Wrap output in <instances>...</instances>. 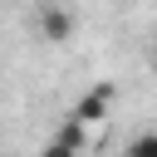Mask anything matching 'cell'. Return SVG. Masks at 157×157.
Returning a JSON list of instances; mask_svg holds the SVG:
<instances>
[{
    "instance_id": "cell-1",
    "label": "cell",
    "mask_w": 157,
    "mask_h": 157,
    "mask_svg": "<svg viewBox=\"0 0 157 157\" xmlns=\"http://www.w3.org/2000/svg\"><path fill=\"white\" fill-rule=\"evenodd\" d=\"M113 98H118V88H113V83H98V88H88V93H83V98H78L69 113H74V118H83L88 128H98V123H108Z\"/></svg>"
},
{
    "instance_id": "cell-2",
    "label": "cell",
    "mask_w": 157,
    "mask_h": 157,
    "mask_svg": "<svg viewBox=\"0 0 157 157\" xmlns=\"http://www.w3.org/2000/svg\"><path fill=\"white\" fill-rule=\"evenodd\" d=\"M69 34H74V15H69L59 0H44V5H39V39H44V44H64Z\"/></svg>"
},
{
    "instance_id": "cell-3",
    "label": "cell",
    "mask_w": 157,
    "mask_h": 157,
    "mask_svg": "<svg viewBox=\"0 0 157 157\" xmlns=\"http://www.w3.org/2000/svg\"><path fill=\"white\" fill-rule=\"evenodd\" d=\"M54 137H59V142H69V147H78V152H83V147H88V123H83V118H74V113H69V118H64V123H59V132H54Z\"/></svg>"
},
{
    "instance_id": "cell-4",
    "label": "cell",
    "mask_w": 157,
    "mask_h": 157,
    "mask_svg": "<svg viewBox=\"0 0 157 157\" xmlns=\"http://www.w3.org/2000/svg\"><path fill=\"white\" fill-rule=\"evenodd\" d=\"M123 157H157V128H147V132H137L128 147H123Z\"/></svg>"
},
{
    "instance_id": "cell-5",
    "label": "cell",
    "mask_w": 157,
    "mask_h": 157,
    "mask_svg": "<svg viewBox=\"0 0 157 157\" xmlns=\"http://www.w3.org/2000/svg\"><path fill=\"white\" fill-rule=\"evenodd\" d=\"M39 157H78V147H69V142H59V137H49V142L39 147Z\"/></svg>"
},
{
    "instance_id": "cell-6",
    "label": "cell",
    "mask_w": 157,
    "mask_h": 157,
    "mask_svg": "<svg viewBox=\"0 0 157 157\" xmlns=\"http://www.w3.org/2000/svg\"><path fill=\"white\" fill-rule=\"evenodd\" d=\"M152 74H157V54H152Z\"/></svg>"
}]
</instances>
